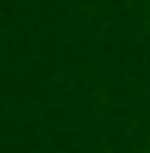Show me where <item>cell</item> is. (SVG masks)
Returning a JSON list of instances; mask_svg holds the SVG:
<instances>
[{"instance_id": "cell-1", "label": "cell", "mask_w": 150, "mask_h": 153, "mask_svg": "<svg viewBox=\"0 0 150 153\" xmlns=\"http://www.w3.org/2000/svg\"><path fill=\"white\" fill-rule=\"evenodd\" d=\"M147 153H150V150H147Z\"/></svg>"}]
</instances>
